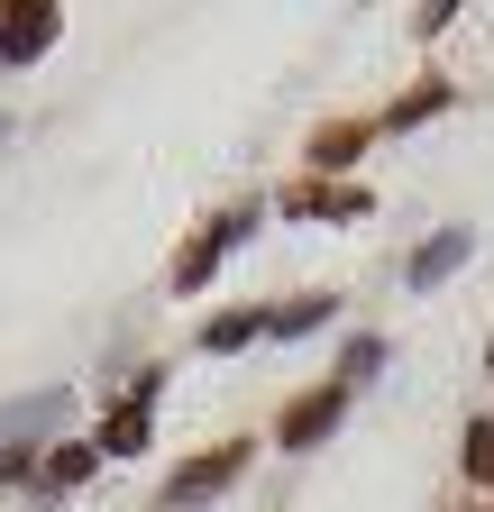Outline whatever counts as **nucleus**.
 Masks as SVG:
<instances>
[{"instance_id":"6e6552de","label":"nucleus","mask_w":494,"mask_h":512,"mask_svg":"<svg viewBox=\"0 0 494 512\" xmlns=\"http://www.w3.org/2000/svg\"><path fill=\"white\" fill-rule=\"evenodd\" d=\"M257 330H266L257 311H229V320H211V330H202V348H211V357H229V348H247Z\"/></svg>"},{"instance_id":"7ed1b4c3","label":"nucleus","mask_w":494,"mask_h":512,"mask_svg":"<svg viewBox=\"0 0 494 512\" xmlns=\"http://www.w3.org/2000/svg\"><path fill=\"white\" fill-rule=\"evenodd\" d=\"M55 19H65V10H0V55H10V64L46 55L55 46Z\"/></svg>"},{"instance_id":"ddd939ff","label":"nucleus","mask_w":494,"mask_h":512,"mask_svg":"<svg viewBox=\"0 0 494 512\" xmlns=\"http://www.w3.org/2000/svg\"><path fill=\"white\" fill-rule=\"evenodd\" d=\"M0 138H10V119H0Z\"/></svg>"},{"instance_id":"20e7f679","label":"nucleus","mask_w":494,"mask_h":512,"mask_svg":"<svg viewBox=\"0 0 494 512\" xmlns=\"http://www.w3.org/2000/svg\"><path fill=\"white\" fill-rule=\"evenodd\" d=\"M147 403H156V375H147L138 394H129V403H119V412L101 421V448H110V458H138V448H147Z\"/></svg>"},{"instance_id":"f257e3e1","label":"nucleus","mask_w":494,"mask_h":512,"mask_svg":"<svg viewBox=\"0 0 494 512\" xmlns=\"http://www.w3.org/2000/svg\"><path fill=\"white\" fill-rule=\"evenodd\" d=\"M247 229H257V211H229V220H211V229H202L193 247H183V256H174V293H193V284H202V275L220 266V256H229V247H238Z\"/></svg>"},{"instance_id":"39448f33","label":"nucleus","mask_w":494,"mask_h":512,"mask_svg":"<svg viewBox=\"0 0 494 512\" xmlns=\"http://www.w3.org/2000/svg\"><path fill=\"white\" fill-rule=\"evenodd\" d=\"M467 247H476L467 229H440V238H430V247L412 256V293H430V284H449V275L467 266Z\"/></svg>"},{"instance_id":"9d476101","label":"nucleus","mask_w":494,"mask_h":512,"mask_svg":"<svg viewBox=\"0 0 494 512\" xmlns=\"http://www.w3.org/2000/svg\"><path fill=\"white\" fill-rule=\"evenodd\" d=\"M376 366H385V339H348V357H339V375H348V384H366Z\"/></svg>"},{"instance_id":"0eeeda50","label":"nucleus","mask_w":494,"mask_h":512,"mask_svg":"<svg viewBox=\"0 0 494 512\" xmlns=\"http://www.w3.org/2000/svg\"><path fill=\"white\" fill-rule=\"evenodd\" d=\"M330 311H339L330 293H321V302H284V311L266 320V330H275V339H302V330H321V320H330Z\"/></svg>"},{"instance_id":"f03ea898","label":"nucleus","mask_w":494,"mask_h":512,"mask_svg":"<svg viewBox=\"0 0 494 512\" xmlns=\"http://www.w3.org/2000/svg\"><path fill=\"white\" fill-rule=\"evenodd\" d=\"M247 467V448H211V458H193V467H183L174 485H165V512H193V503H211L229 476Z\"/></svg>"},{"instance_id":"f8f14e48","label":"nucleus","mask_w":494,"mask_h":512,"mask_svg":"<svg viewBox=\"0 0 494 512\" xmlns=\"http://www.w3.org/2000/svg\"><path fill=\"white\" fill-rule=\"evenodd\" d=\"M467 467H476V476H494V421H476V430H467Z\"/></svg>"},{"instance_id":"1a4fd4ad","label":"nucleus","mask_w":494,"mask_h":512,"mask_svg":"<svg viewBox=\"0 0 494 512\" xmlns=\"http://www.w3.org/2000/svg\"><path fill=\"white\" fill-rule=\"evenodd\" d=\"M430 110H449V83H421L412 101H394V110H385V128H421Z\"/></svg>"},{"instance_id":"9b49d317","label":"nucleus","mask_w":494,"mask_h":512,"mask_svg":"<svg viewBox=\"0 0 494 512\" xmlns=\"http://www.w3.org/2000/svg\"><path fill=\"white\" fill-rule=\"evenodd\" d=\"M92 458H101V448H55V467H46V476H55V485H74V476H92Z\"/></svg>"},{"instance_id":"423d86ee","label":"nucleus","mask_w":494,"mask_h":512,"mask_svg":"<svg viewBox=\"0 0 494 512\" xmlns=\"http://www.w3.org/2000/svg\"><path fill=\"white\" fill-rule=\"evenodd\" d=\"M339 412H348V394H302V403L284 412V439H293V448H312V439H321Z\"/></svg>"}]
</instances>
